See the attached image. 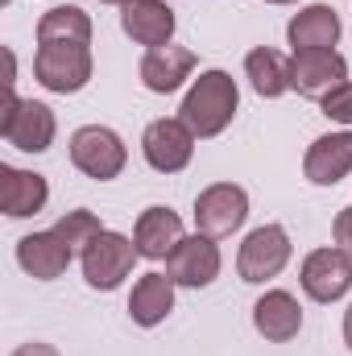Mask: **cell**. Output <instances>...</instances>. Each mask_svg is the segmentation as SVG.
I'll list each match as a JSON object with an SVG mask.
<instances>
[{
    "instance_id": "f1b7e54d",
    "label": "cell",
    "mask_w": 352,
    "mask_h": 356,
    "mask_svg": "<svg viewBox=\"0 0 352 356\" xmlns=\"http://www.w3.org/2000/svg\"><path fill=\"white\" fill-rule=\"evenodd\" d=\"M4 4H8V0H4Z\"/></svg>"
},
{
    "instance_id": "8992f818",
    "label": "cell",
    "mask_w": 352,
    "mask_h": 356,
    "mask_svg": "<svg viewBox=\"0 0 352 356\" xmlns=\"http://www.w3.org/2000/svg\"><path fill=\"white\" fill-rule=\"evenodd\" d=\"M249 220V195L237 182H211L207 191H199L195 199V228L211 241L232 236L241 224Z\"/></svg>"
},
{
    "instance_id": "ba28073f",
    "label": "cell",
    "mask_w": 352,
    "mask_h": 356,
    "mask_svg": "<svg viewBox=\"0 0 352 356\" xmlns=\"http://www.w3.org/2000/svg\"><path fill=\"white\" fill-rule=\"evenodd\" d=\"M141 154L145 162L158 170V175H178L191 166V154H195V133L182 116H162L145 129L141 137Z\"/></svg>"
},
{
    "instance_id": "5b68a950",
    "label": "cell",
    "mask_w": 352,
    "mask_h": 356,
    "mask_svg": "<svg viewBox=\"0 0 352 356\" xmlns=\"http://www.w3.org/2000/svg\"><path fill=\"white\" fill-rule=\"evenodd\" d=\"M79 257H83V282H88L91 290H116V286L133 273V261H137L141 253H137V245H133L129 236L104 228L99 236H91L88 249H83Z\"/></svg>"
},
{
    "instance_id": "e0dca14e",
    "label": "cell",
    "mask_w": 352,
    "mask_h": 356,
    "mask_svg": "<svg viewBox=\"0 0 352 356\" xmlns=\"http://www.w3.org/2000/svg\"><path fill=\"white\" fill-rule=\"evenodd\" d=\"M286 42L294 46V54L298 50H336V42H340V17H336V8L332 4H307V8H298L290 17V25H286Z\"/></svg>"
},
{
    "instance_id": "484cf974",
    "label": "cell",
    "mask_w": 352,
    "mask_h": 356,
    "mask_svg": "<svg viewBox=\"0 0 352 356\" xmlns=\"http://www.w3.org/2000/svg\"><path fill=\"white\" fill-rule=\"evenodd\" d=\"M344 344H349V353H352V302H349V311H344Z\"/></svg>"
},
{
    "instance_id": "6da1fadb",
    "label": "cell",
    "mask_w": 352,
    "mask_h": 356,
    "mask_svg": "<svg viewBox=\"0 0 352 356\" xmlns=\"http://www.w3.org/2000/svg\"><path fill=\"white\" fill-rule=\"evenodd\" d=\"M237 104H241V91H237V79L228 71H203L191 83V91L182 95L178 116L191 124L195 137H220L232 124Z\"/></svg>"
},
{
    "instance_id": "7402d4cb",
    "label": "cell",
    "mask_w": 352,
    "mask_h": 356,
    "mask_svg": "<svg viewBox=\"0 0 352 356\" xmlns=\"http://www.w3.org/2000/svg\"><path fill=\"white\" fill-rule=\"evenodd\" d=\"M38 42H91V17L79 4H58V8L42 13Z\"/></svg>"
},
{
    "instance_id": "ac0fdd59",
    "label": "cell",
    "mask_w": 352,
    "mask_h": 356,
    "mask_svg": "<svg viewBox=\"0 0 352 356\" xmlns=\"http://www.w3.org/2000/svg\"><path fill=\"white\" fill-rule=\"evenodd\" d=\"M46 199H50L46 175L17 170V166H0V207H4V216H13V220L38 216L46 207Z\"/></svg>"
},
{
    "instance_id": "d4e9b609",
    "label": "cell",
    "mask_w": 352,
    "mask_h": 356,
    "mask_svg": "<svg viewBox=\"0 0 352 356\" xmlns=\"http://www.w3.org/2000/svg\"><path fill=\"white\" fill-rule=\"evenodd\" d=\"M8 356H58L54 344H42V340H33V344H21V348H13Z\"/></svg>"
},
{
    "instance_id": "30bf717a",
    "label": "cell",
    "mask_w": 352,
    "mask_h": 356,
    "mask_svg": "<svg viewBox=\"0 0 352 356\" xmlns=\"http://www.w3.org/2000/svg\"><path fill=\"white\" fill-rule=\"evenodd\" d=\"M290 83L307 99H323L349 83V63L340 50H298L290 58Z\"/></svg>"
},
{
    "instance_id": "4316f807",
    "label": "cell",
    "mask_w": 352,
    "mask_h": 356,
    "mask_svg": "<svg viewBox=\"0 0 352 356\" xmlns=\"http://www.w3.org/2000/svg\"><path fill=\"white\" fill-rule=\"evenodd\" d=\"M265 4H294V0H265Z\"/></svg>"
},
{
    "instance_id": "ffe728a7",
    "label": "cell",
    "mask_w": 352,
    "mask_h": 356,
    "mask_svg": "<svg viewBox=\"0 0 352 356\" xmlns=\"http://www.w3.org/2000/svg\"><path fill=\"white\" fill-rule=\"evenodd\" d=\"M175 311V282L166 273H141L129 294V319L137 327H158Z\"/></svg>"
},
{
    "instance_id": "44dd1931",
    "label": "cell",
    "mask_w": 352,
    "mask_h": 356,
    "mask_svg": "<svg viewBox=\"0 0 352 356\" xmlns=\"http://www.w3.org/2000/svg\"><path fill=\"white\" fill-rule=\"evenodd\" d=\"M245 75H249L253 91L265 95V99H278V95H286V91L294 88L290 83V58L278 54V50H269V46H257V50L245 54Z\"/></svg>"
},
{
    "instance_id": "5bb4252c",
    "label": "cell",
    "mask_w": 352,
    "mask_h": 356,
    "mask_svg": "<svg viewBox=\"0 0 352 356\" xmlns=\"http://www.w3.org/2000/svg\"><path fill=\"white\" fill-rule=\"evenodd\" d=\"M120 25L125 33L137 42V46H170L175 38V8L166 0H129L125 13H120Z\"/></svg>"
},
{
    "instance_id": "603a6c76",
    "label": "cell",
    "mask_w": 352,
    "mask_h": 356,
    "mask_svg": "<svg viewBox=\"0 0 352 356\" xmlns=\"http://www.w3.org/2000/svg\"><path fill=\"white\" fill-rule=\"evenodd\" d=\"M319 108H323V116H328V120H340V124H349V129H352V83L336 88L332 95H323V99H319Z\"/></svg>"
},
{
    "instance_id": "7c38bea8",
    "label": "cell",
    "mask_w": 352,
    "mask_h": 356,
    "mask_svg": "<svg viewBox=\"0 0 352 356\" xmlns=\"http://www.w3.org/2000/svg\"><path fill=\"white\" fill-rule=\"evenodd\" d=\"M166 277L175 286H186V290H203L220 277V249L211 236L195 232V236H182L175 253L166 257Z\"/></svg>"
},
{
    "instance_id": "9a60e30c",
    "label": "cell",
    "mask_w": 352,
    "mask_h": 356,
    "mask_svg": "<svg viewBox=\"0 0 352 356\" xmlns=\"http://www.w3.org/2000/svg\"><path fill=\"white\" fill-rule=\"evenodd\" d=\"M133 245L145 261H166L182 245V220L170 207H145L133 228Z\"/></svg>"
},
{
    "instance_id": "3957f363",
    "label": "cell",
    "mask_w": 352,
    "mask_h": 356,
    "mask_svg": "<svg viewBox=\"0 0 352 356\" xmlns=\"http://www.w3.org/2000/svg\"><path fill=\"white\" fill-rule=\"evenodd\" d=\"M33 75L46 91L75 95L91 83V42H38Z\"/></svg>"
},
{
    "instance_id": "52a82bcc",
    "label": "cell",
    "mask_w": 352,
    "mask_h": 356,
    "mask_svg": "<svg viewBox=\"0 0 352 356\" xmlns=\"http://www.w3.org/2000/svg\"><path fill=\"white\" fill-rule=\"evenodd\" d=\"M286 261H290V232L282 224H262L245 236L237 253V273L241 282H269L286 269Z\"/></svg>"
},
{
    "instance_id": "83f0119b",
    "label": "cell",
    "mask_w": 352,
    "mask_h": 356,
    "mask_svg": "<svg viewBox=\"0 0 352 356\" xmlns=\"http://www.w3.org/2000/svg\"><path fill=\"white\" fill-rule=\"evenodd\" d=\"M99 4H129V0H99Z\"/></svg>"
},
{
    "instance_id": "8fae6325",
    "label": "cell",
    "mask_w": 352,
    "mask_h": 356,
    "mask_svg": "<svg viewBox=\"0 0 352 356\" xmlns=\"http://www.w3.org/2000/svg\"><path fill=\"white\" fill-rule=\"evenodd\" d=\"M75 253H79V249H75L58 228L29 232V236L17 241V266L25 269L29 277H38V282H54V277H63L67 266L75 261Z\"/></svg>"
},
{
    "instance_id": "277c9868",
    "label": "cell",
    "mask_w": 352,
    "mask_h": 356,
    "mask_svg": "<svg viewBox=\"0 0 352 356\" xmlns=\"http://www.w3.org/2000/svg\"><path fill=\"white\" fill-rule=\"evenodd\" d=\"M71 166L95 182H112L129 166V149L116 129L108 124H83L71 133Z\"/></svg>"
},
{
    "instance_id": "4fadbf2b",
    "label": "cell",
    "mask_w": 352,
    "mask_h": 356,
    "mask_svg": "<svg viewBox=\"0 0 352 356\" xmlns=\"http://www.w3.org/2000/svg\"><path fill=\"white\" fill-rule=\"evenodd\" d=\"M349 170H352V129L349 133L315 137V141L307 145V158H303L307 182H315V186H336Z\"/></svg>"
},
{
    "instance_id": "7a4b0ae2",
    "label": "cell",
    "mask_w": 352,
    "mask_h": 356,
    "mask_svg": "<svg viewBox=\"0 0 352 356\" xmlns=\"http://www.w3.org/2000/svg\"><path fill=\"white\" fill-rule=\"evenodd\" d=\"M58 120L42 99H21L13 88H4V112H0V137L21 154H46L54 145Z\"/></svg>"
},
{
    "instance_id": "2e32d148",
    "label": "cell",
    "mask_w": 352,
    "mask_h": 356,
    "mask_svg": "<svg viewBox=\"0 0 352 356\" xmlns=\"http://www.w3.org/2000/svg\"><path fill=\"white\" fill-rule=\"evenodd\" d=\"M253 327L262 332L269 344H286L303 327V307L290 290H265L253 302Z\"/></svg>"
},
{
    "instance_id": "cb8c5ba5",
    "label": "cell",
    "mask_w": 352,
    "mask_h": 356,
    "mask_svg": "<svg viewBox=\"0 0 352 356\" xmlns=\"http://www.w3.org/2000/svg\"><path fill=\"white\" fill-rule=\"evenodd\" d=\"M332 236H336V245L352 253V207H344L340 216H336V224H332Z\"/></svg>"
},
{
    "instance_id": "d6986e66",
    "label": "cell",
    "mask_w": 352,
    "mask_h": 356,
    "mask_svg": "<svg viewBox=\"0 0 352 356\" xmlns=\"http://www.w3.org/2000/svg\"><path fill=\"white\" fill-rule=\"evenodd\" d=\"M191 71H195V54L182 50V46H154L141 58V83H145V91H154V95L178 91L191 79Z\"/></svg>"
},
{
    "instance_id": "9c48e42d",
    "label": "cell",
    "mask_w": 352,
    "mask_h": 356,
    "mask_svg": "<svg viewBox=\"0 0 352 356\" xmlns=\"http://www.w3.org/2000/svg\"><path fill=\"white\" fill-rule=\"evenodd\" d=\"M298 282H303V294L315 298V302L344 298L352 290V253H344L340 245L307 253V261L298 269Z\"/></svg>"
}]
</instances>
